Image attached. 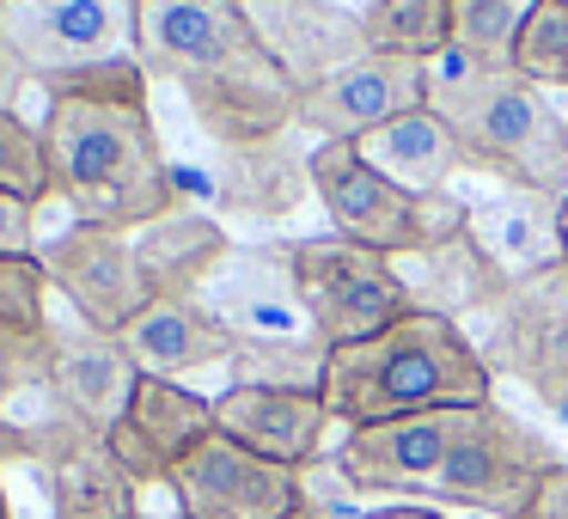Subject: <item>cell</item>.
<instances>
[{
  "instance_id": "obj_1",
  "label": "cell",
  "mask_w": 568,
  "mask_h": 519,
  "mask_svg": "<svg viewBox=\"0 0 568 519\" xmlns=\"http://www.w3.org/2000/svg\"><path fill=\"white\" fill-rule=\"evenodd\" d=\"M43 92H50L43 147H50L55 196L74 208V221L141 233L178 208L172 160H165L148 111L141 55L50 80Z\"/></svg>"
},
{
  "instance_id": "obj_2",
  "label": "cell",
  "mask_w": 568,
  "mask_h": 519,
  "mask_svg": "<svg viewBox=\"0 0 568 519\" xmlns=\"http://www.w3.org/2000/svg\"><path fill=\"white\" fill-rule=\"evenodd\" d=\"M141 68L184 92L221 147H263L300 123V92L251 31L239 0H141Z\"/></svg>"
},
{
  "instance_id": "obj_3",
  "label": "cell",
  "mask_w": 568,
  "mask_h": 519,
  "mask_svg": "<svg viewBox=\"0 0 568 519\" xmlns=\"http://www.w3.org/2000/svg\"><path fill=\"white\" fill-rule=\"evenodd\" d=\"M318 391L336 421L367 428V421H397V416H422V409L489 404L495 373L483 367L465 324L409 312L367 343L331 348Z\"/></svg>"
},
{
  "instance_id": "obj_4",
  "label": "cell",
  "mask_w": 568,
  "mask_h": 519,
  "mask_svg": "<svg viewBox=\"0 0 568 519\" xmlns=\"http://www.w3.org/2000/svg\"><path fill=\"white\" fill-rule=\"evenodd\" d=\"M428 111L458 135L465 165L495 172L507 190L568 196V116L514 68H477L440 50L428 62Z\"/></svg>"
},
{
  "instance_id": "obj_5",
  "label": "cell",
  "mask_w": 568,
  "mask_h": 519,
  "mask_svg": "<svg viewBox=\"0 0 568 519\" xmlns=\"http://www.w3.org/2000/svg\"><path fill=\"white\" fill-rule=\"evenodd\" d=\"M306 165H312V196L324 202L336 238L367 245V251H379V257H416V251L465 233V221H470V202L409 196L392 177L373 172L348 141H318V147H306Z\"/></svg>"
},
{
  "instance_id": "obj_6",
  "label": "cell",
  "mask_w": 568,
  "mask_h": 519,
  "mask_svg": "<svg viewBox=\"0 0 568 519\" xmlns=\"http://www.w3.org/2000/svg\"><path fill=\"white\" fill-rule=\"evenodd\" d=\"M294 263V287L300 306H306L312 330L324 348H348L367 343V336L392 330L397 318L416 312V294L397 275V257H379L367 245H348V238H294L287 245Z\"/></svg>"
},
{
  "instance_id": "obj_7",
  "label": "cell",
  "mask_w": 568,
  "mask_h": 519,
  "mask_svg": "<svg viewBox=\"0 0 568 519\" xmlns=\"http://www.w3.org/2000/svg\"><path fill=\"white\" fill-rule=\"evenodd\" d=\"M483 367L519 379L550 416L568 421V263L514 282L470 330Z\"/></svg>"
},
{
  "instance_id": "obj_8",
  "label": "cell",
  "mask_w": 568,
  "mask_h": 519,
  "mask_svg": "<svg viewBox=\"0 0 568 519\" xmlns=\"http://www.w3.org/2000/svg\"><path fill=\"white\" fill-rule=\"evenodd\" d=\"M0 38L26 80L50 86L104 62H129L141 50V0H7Z\"/></svg>"
},
{
  "instance_id": "obj_9",
  "label": "cell",
  "mask_w": 568,
  "mask_h": 519,
  "mask_svg": "<svg viewBox=\"0 0 568 519\" xmlns=\"http://www.w3.org/2000/svg\"><path fill=\"white\" fill-rule=\"evenodd\" d=\"M550 465H562L556 446L489 397V404L470 409L465 434H458L453 458L434 477L428 501H453V507H477L489 519H514L531 501V489L544 482Z\"/></svg>"
},
{
  "instance_id": "obj_10",
  "label": "cell",
  "mask_w": 568,
  "mask_h": 519,
  "mask_svg": "<svg viewBox=\"0 0 568 519\" xmlns=\"http://www.w3.org/2000/svg\"><path fill=\"white\" fill-rule=\"evenodd\" d=\"M165 489L184 519H300L312 501L300 470L270 465L221 428L165 477Z\"/></svg>"
},
{
  "instance_id": "obj_11",
  "label": "cell",
  "mask_w": 568,
  "mask_h": 519,
  "mask_svg": "<svg viewBox=\"0 0 568 519\" xmlns=\"http://www.w3.org/2000/svg\"><path fill=\"white\" fill-rule=\"evenodd\" d=\"M38 263L55 294L74 306V318L104 336H116L153 299L135 257V233H116V226H87V221L62 226L55 238L38 245Z\"/></svg>"
},
{
  "instance_id": "obj_12",
  "label": "cell",
  "mask_w": 568,
  "mask_h": 519,
  "mask_svg": "<svg viewBox=\"0 0 568 519\" xmlns=\"http://www.w3.org/2000/svg\"><path fill=\"white\" fill-rule=\"evenodd\" d=\"M477 409V404H470ZM470 409H422L397 421H367L336 440V470L348 489H392V495H428L440 465L453 458Z\"/></svg>"
},
{
  "instance_id": "obj_13",
  "label": "cell",
  "mask_w": 568,
  "mask_h": 519,
  "mask_svg": "<svg viewBox=\"0 0 568 519\" xmlns=\"http://www.w3.org/2000/svg\"><path fill=\"white\" fill-rule=\"evenodd\" d=\"M428 104V62L409 55H361L343 74L318 80L312 92H300V123L318 141H361L373 129L397 123V116Z\"/></svg>"
},
{
  "instance_id": "obj_14",
  "label": "cell",
  "mask_w": 568,
  "mask_h": 519,
  "mask_svg": "<svg viewBox=\"0 0 568 519\" xmlns=\"http://www.w3.org/2000/svg\"><path fill=\"white\" fill-rule=\"evenodd\" d=\"M38 465L50 477L55 519H135L141 513V482L123 470L111 440L80 428L55 404L38 421Z\"/></svg>"
},
{
  "instance_id": "obj_15",
  "label": "cell",
  "mask_w": 568,
  "mask_h": 519,
  "mask_svg": "<svg viewBox=\"0 0 568 519\" xmlns=\"http://www.w3.org/2000/svg\"><path fill=\"white\" fill-rule=\"evenodd\" d=\"M239 7L263 38V50L275 55V68L294 80V92H312L318 80L373 55L361 13H348L336 0H239Z\"/></svg>"
},
{
  "instance_id": "obj_16",
  "label": "cell",
  "mask_w": 568,
  "mask_h": 519,
  "mask_svg": "<svg viewBox=\"0 0 568 519\" xmlns=\"http://www.w3.org/2000/svg\"><path fill=\"white\" fill-rule=\"evenodd\" d=\"M141 373L123 355V343L92 324H50V355H43V397L80 428L111 434L123 421L129 397H135Z\"/></svg>"
},
{
  "instance_id": "obj_17",
  "label": "cell",
  "mask_w": 568,
  "mask_h": 519,
  "mask_svg": "<svg viewBox=\"0 0 568 519\" xmlns=\"http://www.w3.org/2000/svg\"><path fill=\"white\" fill-rule=\"evenodd\" d=\"M209 434H214V397L190 391V385H178V379H148V373H141L123 421H116L104 440H111V452L123 458V470L141 489H153V482L165 489V477H172Z\"/></svg>"
},
{
  "instance_id": "obj_18",
  "label": "cell",
  "mask_w": 568,
  "mask_h": 519,
  "mask_svg": "<svg viewBox=\"0 0 568 519\" xmlns=\"http://www.w3.org/2000/svg\"><path fill=\"white\" fill-rule=\"evenodd\" d=\"M214 428L226 440L251 446L257 458L287 470H306L312 458H324L336 416L324 404V391H275V385H226L214 397Z\"/></svg>"
},
{
  "instance_id": "obj_19",
  "label": "cell",
  "mask_w": 568,
  "mask_h": 519,
  "mask_svg": "<svg viewBox=\"0 0 568 519\" xmlns=\"http://www.w3.org/2000/svg\"><path fill=\"white\" fill-rule=\"evenodd\" d=\"M202 306L226 324L233 336H318L300 306V287H294V263L287 251H233L221 269L202 282Z\"/></svg>"
},
{
  "instance_id": "obj_20",
  "label": "cell",
  "mask_w": 568,
  "mask_h": 519,
  "mask_svg": "<svg viewBox=\"0 0 568 519\" xmlns=\"http://www.w3.org/2000/svg\"><path fill=\"white\" fill-rule=\"evenodd\" d=\"M116 343L135 360V373H148V379H178V373H196V367H226L239 336L226 330L196 294H160L116 330Z\"/></svg>"
},
{
  "instance_id": "obj_21",
  "label": "cell",
  "mask_w": 568,
  "mask_h": 519,
  "mask_svg": "<svg viewBox=\"0 0 568 519\" xmlns=\"http://www.w3.org/2000/svg\"><path fill=\"white\" fill-rule=\"evenodd\" d=\"M562 196H544V190H507L495 202H470V238L483 245V257L507 275V282H526L562 263Z\"/></svg>"
},
{
  "instance_id": "obj_22",
  "label": "cell",
  "mask_w": 568,
  "mask_h": 519,
  "mask_svg": "<svg viewBox=\"0 0 568 519\" xmlns=\"http://www.w3.org/2000/svg\"><path fill=\"white\" fill-rule=\"evenodd\" d=\"M312 196V165L294 141H263V147H221L214 160V202L239 221H287Z\"/></svg>"
},
{
  "instance_id": "obj_23",
  "label": "cell",
  "mask_w": 568,
  "mask_h": 519,
  "mask_svg": "<svg viewBox=\"0 0 568 519\" xmlns=\"http://www.w3.org/2000/svg\"><path fill=\"white\" fill-rule=\"evenodd\" d=\"M397 275H404V287L416 294V312H434V318H453V324H458V312L483 318V312L514 287L489 257H483L470 226L453 238H440V245H428V251H416V257H397Z\"/></svg>"
},
{
  "instance_id": "obj_24",
  "label": "cell",
  "mask_w": 568,
  "mask_h": 519,
  "mask_svg": "<svg viewBox=\"0 0 568 519\" xmlns=\"http://www.w3.org/2000/svg\"><path fill=\"white\" fill-rule=\"evenodd\" d=\"M348 147H355L379 177H392L397 190H409V196H440L446 177L465 165L458 135L428 111V104L409 111V116H397V123H385V129H373V135L348 141Z\"/></svg>"
},
{
  "instance_id": "obj_25",
  "label": "cell",
  "mask_w": 568,
  "mask_h": 519,
  "mask_svg": "<svg viewBox=\"0 0 568 519\" xmlns=\"http://www.w3.org/2000/svg\"><path fill=\"white\" fill-rule=\"evenodd\" d=\"M135 257H141V275H148L153 299L160 294H202L214 269L233 257V238H226L221 221L209 214H165V221L141 226L135 233Z\"/></svg>"
},
{
  "instance_id": "obj_26",
  "label": "cell",
  "mask_w": 568,
  "mask_h": 519,
  "mask_svg": "<svg viewBox=\"0 0 568 519\" xmlns=\"http://www.w3.org/2000/svg\"><path fill=\"white\" fill-rule=\"evenodd\" d=\"M361 26H367V43L379 55L434 62L440 50H453V7L446 0H367Z\"/></svg>"
},
{
  "instance_id": "obj_27",
  "label": "cell",
  "mask_w": 568,
  "mask_h": 519,
  "mask_svg": "<svg viewBox=\"0 0 568 519\" xmlns=\"http://www.w3.org/2000/svg\"><path fill=\"white\" fill-rule=\"evenodd\" d=\"M324 360H331V348L318 343V336H239L233 360H226V373H233V385H275V391H318L324 385Z\"/></svg>"
},
{
  "instance_id": "obj_28",
  "label": "cell",
  "mask_w": 568,
  "mask_h": 519,
  "mask_svg": "<svg viewBox=\"0 0 568 519\" xmlns=\"http://www.w3.org/2000/svg\"><path fill=\"white\" fill-rule=\"evenodd\" d=\"M446 7H453V50L470 55L477 68H507L519 26L531 19L538 0H446Z\"/></svg>"
},
{
  "instance_id": "obj_29",
  "label": "cell",
  "mask_w": 568,
  "mask_h": 519,
  "mask_svg": "<svg viewBox=\"0 0 568 519\" xmlns=\"http://www.w3.org/2000/svg\"><path fill=\"white\" fill-rule=\"evenodd\" d=\"M0 196H19L43 214V202L55 196V172H50V147L43 129H31L19 111H0Z\"/></svg>"
},
{
  "instance_id": "obj_30",
  "label": "cell",
  "mask_w": 568,
  "mask_h": 519,
  "mask_svg": "<svg viewBox=\"0 0 568 519\" xmlns=\"http://www.w3.org/2000/svg\"><path fill=\"white\" fill-rule=\"evenodd\" d=\"M507 68L531 86H568V0H538L531 7Z\"/></svg>"
},
{
  "instance_id": "obj_31",
  "label": "cell",
  "mask_w": 568,
  "mask_h": 519,
  "mask_svg": "<svg viewBox=\"0 0 568 519\" xmlns=\"http://www.w3.org/2000/svg\"><path fill=\"white\" fill-rule=\"evenodd\" d=\"M38 208L19 196H0V257H38Z\"/></svg>"
},
{
  "instance_id": "obj_32",
  "label": "cell",
  "mask_w": 568,
  "mask_h": 519,
  "mask_svg": "<svg viewBox=\"0 0 568 519\" xmlns=\"http://www.w3.org/2000/svg\"><path fill=\"white\" fill-rule=\"evenodd\" d=\"M0 465H38V421H13L0 404Z\"/></svg>"
},
{
  "instance_id": "obj_33",
  "label": "cell",
  "mask_w": 568,
  "mask_h": 519,
  "mask_svg": "<svg viewBox=\"0 0 568 519\" xmlns=\"http://www.w3.org/2000/svg\"><path fill=\"white\" fill-rule=\"evenodd\" d=\"M19 86H26V68H19V55L7 50V38H0V111H13L7 99H13Z\"/></svg>"
},
{
  "instance_id": "obj_34",
  "label": "cell",
  "mask_w": 568,
  "mask_h": 519,
  "mask_svg": "<svg viewBox=\"0 0 568 519\" xmlns=\"http://www.w3.org/2000/svg\"><path fill=\"white\" fill-rule=\"evenodd\" d=\"M361 519H446V513H434L428 501H392V507H373V513H361Z\"/></svg>"
},
{
  "instance_id": "obj_35",
  "label": "cell",
  "mask_w": 568,
  "mask_h": 519,
  "mask_svg": "<svg viewBox=\"0 0 568 519\" xmlns=\"http://www.w3.org/2000/svg\"><path fill=\"white\" fill-rule=\"evenodd\" d=\"M300 519H348V513H336V507H324V501H306V513H300ZM361 519V513H355Z\"/></svg>"
},
{
  "instance_id": "obj_36",
  "label": "cell",
  "mask_w": 568,
  "mask_h": 519,
  "mask_svg": "<svg viewBox=\"0 0 568 519\" xmlns=\"http://www.w3.org/2000/svg\"><path fill=\"white\" fill-rule=\"evenodd\" d=\"M556 226H562V263H568V196H562V214H556Z\"/></svg>"
},
{
  "instance_id": "obj_37",
  "label": "cell",
  "mask_w": 568,
  "mask_h": 519,
  "mask_svg": "<svg viewBox=\"0 0 568 519\" xmlns=\"http://www.w3.org/2000/svg\"><path fill=\"white\" fill-rule=\"evenodd\" d=\"M0 519H13V507H7V489H0Z\"/></svg>"
},
{
  "instance_id": "obj_38",
  "label": "cell",
  "mask_w": 568,
  "mask_h": 519,
  "mask_svg": "<svg viewBox=\"0 0 568 519\" xmlns=\"http://www.w3.org/2000/svg\"><path fill=\"white\" fill-rule=\"evenodd\" d=\"M135 519H153V513H135ZM172 519H184V513H172Z\"/></svg>"
},
{
  "instance_id": "obj_39",
  "label": "cell",
  "mask_w": 568,
  "mask_h": 519,
  "mask_svg": "<svg viewBox=\"0 0 568 519\" xmlns=\"http://www.w3.org/2000/svg\"><path fill=\"white\" fill-rule=\"evenodd\" d=\"M0 13H7V0H0Z\"/></svg>"
}]
</instances>
